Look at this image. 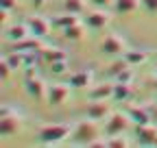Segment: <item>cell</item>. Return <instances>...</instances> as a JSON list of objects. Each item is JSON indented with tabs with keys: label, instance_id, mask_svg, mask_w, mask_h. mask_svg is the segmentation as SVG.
Returning a JSON list of instances; mask_svg holds the SVG:
<instances>
[{
	"label": "cell",
	"instance_id": "cell-17",
	"mask_svg": "<svg viewBox=\"0 0 157 148\" xmlns=\"http://www.w3.org/2000/svg\"><path fill=\"white\" fill-rule=\"evenodd\" d=\"M76 22H81V20H78V13H70V11H66V13H59V15L52 17V28L63 31V28H68L70 24H76Z\"/></svg>",
	"mask_w": 157,
	"mask_h": 148
},
{
	"label": "cell",
	"instance_id": "cell-35",
	"mask_svg": "<svg viewBox=\"0 0 157 148\" xmlns=\"http://www.w3.org/2000/svg\"><path fill=\"white\" fill-rule=\"evenodd\" d=\"M153 85H155V87H157V79H155V81H153Z\"/></svg>",
	"mask_w": 157,
	"mask_h": 148
},
{
	"label": "cell",
	"instance_id": "cell-14",
	"mask_svg": "<svg viewBox=\"0 0 157 148\" xmlns=\"http://www.w3.org/2000/svg\"><path fill=\"white\" fill-rule=\"evenodd\" d=\"M92 72L90 70H78V72H72L70 74V85H72V89H85V87H90L92 85Z\"/></svg>",
	"mask_w": 157,
	"mask_h": 148
},
{
	"label": "cell",
	"instance_id": "cell-28",
	"mask_svg": "<svg viewBox=\"0 0 157 148\" xmlns=\"http://www.w3.org/2000/svg\"><path fill=\"white\" fill-rule=\"evenodd\" d=\"M48 68H50V72H52V74H66V72H68V59H63V61H55V63H48Z\"/></svg>",
	"mask_w": 157,
	"mask_h": 148
},
{
	"label": "cell",
	"instance_id": "cell-9",
	"mask_svg": "<svg viewBox=\"0 0 157 148\" xmlns=\"http://www.w3.org/2000/svg\"><path fill=\"white\" fill-rule=\"evenodd\" d=\"M135 135H137V144L157 146V126H155L153 122H148V124H137Z\"/></svg>",
	"mask_w": 157,
	"mask_h": 148
},
{
	"label": "cell",
	"instance_id": "cell-2",
	"mask_svg": "<svg viewBox=\"0 0 157 148\" xmlns=\"http://www.w3.org/2000/svg\"><path fill=\"white\" fill-rule=\"evenodd\" d=\"M72 135V128L70 124H46L39 128V142L55 146V144H61L66 137Z\"/></svg>",
	"mask_w": 157,
	"mask_h": 148
},
{
	"label": "cell",
	"instance_id": "cell-31",
	"mask_svg": "<svg viewBox=\"0 0 157 148\" xmlns=\"http://www.w3.org/2000/svg\"><path fill=\"white\" fill-rule=\"evenodd\" d=\"M0 7L13 11V9H17V0H0Z\"/></svg>",
	"mask_w": 157,
	"mask_h": 148
},
{
	"label": "cell",
	"instance_id": "cell-33",
	"mask_svg": "<svg viewBox=\"0 0 157 148\" xmlns=\"http://www.w3.org/2000/svg\"><path fill=\"white\" fill-rule=\"evenodd\" d=\"M146 109L151 111V116H153V122L157 120V105L155 102H151V105H146Z\"/></svg>",
	"mask_w": 157,
	"mask_h": 148
},
{
	"label": "cell",
	"instance_id": "cell-19",
	"mask_svg": "<svg viewBox=\"0 0 157 148\" xmlns=\"http://www.w3.org/2000/svg\"><path fill=\"white\" fill-rule=\"evenodd\" d=\"M85 31H87V24L76 22V24H70L68 28H63V37L68 42H81L85 37Z\"/></svg>",
	"mask_w": 157,
	"mask_h": 148
},
{
	"label": "cell",
	"instance_id": "cell-32",
	"mask_svg": "<svg viewBox=\"0 0 157 148\" xmlns=\"http://www.w3.org/2000/svg\"><path fill=\"white\" fill-rule=\"evenodd\" d=\"M9 9H2V11H0V24H2V26H7L9 24Z\"/></svg>",
	"mask_w": 157,
	"mask_h": 148
},
{
	"label": "cell",
	"instance_id": "cell-1",
	"mask_svg": "<svg viewBox=\"0 0 157 148\" xmlns=\"http://www.w3.org/2000/svg\"><path fill=\"white\" fill-rule=\"evenodd\" d=\"M20 128H22V116H20V111L13 109L11 105H2L0 107V135L2 137L15 135Z\"/></svg>",
	"mask_w": 157,
	"mask_h": 148
},
{
	"label": "cell",
	"instance_id": "cell-23",
	"mask_svg": "<svg viewBox=\"0 0 157 148\" xmlns=\"http://www.w3.org/2000/svg\"><path fill=\"white\" fill-rule=\"evenodd\" d=\"M129 146V139L118 133V135H107V148H127Z\"/></svg>",
	"mask_w": 157,
	"mask_h": 148
},
{
	"label": "cell",
	"instance_id": "cell-11",
	"mask_svg": "<svg viewBox=\"0 0 157 148\" xmlns=\"http://www.w3.org/2000/svg\"><path fill=\"white\" fill-rule=\"evenodd\" d=\"M111 116V107L107 100H92L87 105V118L92 120H105Z\"/></svg>",
	"mask_w": 157,
	"mask_h": 148
},
{
	"label": "cell",
	"instance_id": "cell-15",
	"mask_svg": "<svg viewBox=\"0 0 157 148\" xmlns=\"http://www.w3.org/2000/svg\"><path fill=\"white\" fill-rule=\"evenodd\" d=\"M113 89H116V83H101V85L92 87L90 98L92 100H109V98H113Z\"/></svg>",
	"mask_w": 157,
	"mask_h": 148
},
{
	"label": "cell",
	"instance_id": "cell-22",
	"mask_svg": "<svg viewBox=\"0 0 157 148\" xmlns=\"http://www.w3.org/2000/svg\"><path fill=\"white\" fill-rule=\"evenodd\" d=\"M122 57H124L131 65H140V63H144V61L148 59V54H146L144 50H129V48H127Z\"/></svg>",
	"mask_w": 157,
	"mask_h": 148
},
{
	"label": "cell",
	"instance_id": "cell-8",
	"mask_svg": "<svg viewBox=\"0 0 157 148\" xmlns=\"http://www.w3.org/2000/svg\"><path fill=\"white\" fill-rule=\"evenodd\" d=\"M26 24L31 28V35H35V37H46L52 28V20H48L44 15H31L26 20Z\"/></svg>",
	"mask_w": 157,
	"mask_h": 148
},
{
	"label": "cell",
	"instance_id": "cell-36",
	"mask_svg": "<svg viewBox=\"0 0 157 148\" xmlns=\"http://www.w3.org/2000/svg\"><path fill=\"white\" fill-rule=\"evenodd\" d=\"M155 74H157V65H155Z\"/></svg>",
	"mask_w": 157,
	"mask_h": 148
},
{
	"label": "cell",
	"instance_id": "cell-13",
	"mask_svg": "<svg viewBox=\"0 0 157 148\" xmlns=\"http://www.w3.org/2000/svg\"><path fill=\"white\" fill-rule=\"evenodd\" d=\"M5 37L9 42H20V39H26L31 37V28L29 24H13V26H5Z\"/></svg>",
	"mask_w": 157,
	"mask_h": 148
},
{
	"label": "cell",
	"instance_id": "cell-34",
	"mask_svg": "<svg viewBox=\"0 0 157 148\" xmlns=\"http://www.w3.org/2000/svg\"><path fill=\"white\" fill-rule=\"evenodd\" d=\"M46 2H48V0H31V5H33L35 9H42V7H44Z\"/></svg>",
	"mask_w": 157,
	"mask_h": 148
},
{
	"label": "cell",
	"instance_id": "cell-10",
	"mask_svg": "<svg viewBox=\"0 0 157 148\" xmlns=\"http://www.w3.org/2000/svg\"><path fill=\"white\" fill-rule=\"evenodd\" d=\"M109 20H111V13H107V9H98V11L87 13L85 24H87V28H92V31H101V28H105V26L109 24Z\"/></svg>",
	"mask_w": 157,
	"mask_h": 148
},
{
	"label": "cell",
	"instance_id": "cell-5",
	"mask_svg": "<svg viewBox=\"0 0 157 148\" xmlns=\"http://www.w3.org/2000/svg\"><path fill=\"white\" fill-rule=\"evenodd\" d=\"M70 89H72V85H66V83H52V85H48L46 102L52 105V107L63 105V102L70 98Z\"/></svg>",
	"mask_w": 157,
	"mask_h": 148
},
{
	"label": "cell",
	"instance_id": "cell-24",
	"mask_svg": "<svg viewBox=\"0 0 157 148\" xmlns=\"http://www.w3.org/2000/svg\"><path fill=\"white\" fill-rule=\"evenodd\" d=\"M63 9L70 13H83L85 11V0H63Z\"/></svg>",
	"mask_w": 157,
	"mask_h": 148
},
{
	"label": "cell",
	"instance_id": "cell-12",
	"mask_svg": "<svg viewBox=\"0 0 157 148\" xmlns=\"http://www.w3.org/2000/svg\"><path fill=\"white\" fill-rule=\"evenodd\" d=\"M42 37H35V35H31V37H26V39H20V42H13V48L11 50H17V52H39L44 48V44L39 42Z\"/></svg>",
	"mask_w": 157,
	"mask_h": 148
},
{
	"label": "cell",
	"instance_id": "cell-30",
	"mask_svg": "<svg viewBox=\"0 0 157 148\" xmlns=\"http://www.w3.org/2000/svg\"><path fill=\"white\" fill-rule=\"evenodd\" d=\"M142 7L148 13H157V0H142Z\"/></svg>",
	"mask_w": 157,
	"mask_h": 148
},
{
	"label": "cell",
	"instance_id": "cell-18",
	"mask_svg": "<svg viewBox=\"0 0 157 148\" xmlns=\"http://www.w3.org/2000/svg\"><path fill=\"white\" fill-rule=\"evenodd\" d=\"M127 113L131 116V120H133L135 126H137V124H148V122H153V116H151V111L146 109V105H144V107H131Z\"/></svg>",
	"mask_w": 157,
	"mask_h": 148
},
{
	"label": "cell",
	"instance_id": "cell-4",
	"mask_svg": "<svg viewBox=\"0 0 157 148\" xmlns=\"http://www.w3.org/2000/svg\"><path fill=\"white\" fill-rule=\"evenodd\" d=\"M124 50H127V42L120 35H116V33L105 35V39L101 42V52L109 54V57H122Z\"/></svg>",
	"mask_w": 157,
	"mask_h": 148
},
{
	"label": "cell",
	"instance_id": "cell-16",
	"mask_svg": "<svg viewBox=\"0 0 157 148\" xmlns=\"http://www.w3.org/2000/svg\"><path fill=\"white\" fill-rule=\"evenodd\" d=\"M39 54H42V61L44 63H55V61H63V59H68V52L66 50H61V48H48V46H44L42 50H39Z\"/></svg>",
	"mask_w": 157,
	"mask_h": 148
},
{
	"label": "cell",
	"instance_id": "cell-6",
	"mask_svg": "<svg viewBox=\"0 0 157 148\" xmlns=\"http://www.w3.org/2000/svg\"><path fill=\"white\" fill-rule=\"evenodd\" d=\"M131 116L129 113H111L107 118V124H105V133L107 135H118V133H124L127 128L131 126Z\"/></svg>",
	"mask_w": 157,
	"mask_h": 148
},
{
	"label": "cell",
	"instance_id": "cell-21",
	"mask_svg": "<svg viewBox=\"0 0 157 148\" xmlns=\"http://www.w3.org/2000/svg\"><path fill=\"white\" fill-rule=\"evenodd\" d=\"M140 2H142V0H116L113 9H116V13L129 15V13H133L137 7H140Z\"/></svg>",
	"mask_w": 157,
	"mask_h": 148
},
{
	"label": "cell",
	"instance_id": "cell-7",
	"mask_svg": "<svg viewBox=\"0 0 157 148\" xmlns=\"http://www.w3.org/2000/svg\"><path fill=\"white\" fill-rule=\"evenodd\" d=\"M24 89H26V94L35 100H46V94H48V85L44 83L42 76H29L24 81Z\"/></svg>",
	"mask_w": 157,
	"mask_h": 148
},
{
	"label": "cell",
	"instance_id": "cell-3",
	"mask_svg": "<svg viewBox=\"0 0 157 148\" xmlns=\"http://www.w3.org/2000/svg\"><path fill=\"white\" fill-rule=\"evenodd\" d=\"M98 120H81L74 128H72V139L76 144H81V146H90L94 139H98Z\"/></svg>",
	"mask_w": 157,
	"mask_h": 148
},
{
	"label": "cell",
	"instance_id": "cell-20",
	"mask_svg": "<svg viewBox=\"0 0 157 148\" xmlns=\"http://www.w3.org/2000/svg\"><path fill=\"white\" fill-rule=\"evenodd\" d=\"M133 96V87H131V83H118L116 81V89H113V98L111 100H129Z\"/></svg>",
	"mask_w": 157,
	"mask_h": 148
},
{
	"label": "cell",
	"instance_id": "cell-25",
	"mask_svg": "<svg viewBox=\"0 0 157 148\" xmlns=\"http://www.w3.org/2000/svg\"><path fill=\"white\" fill-rule=\"evenodd\" d=\"M133 79H135V72H133V65H129V68H124L120 74H116V81L118 83H133Z\"/></svg>",
	"mask_w": 157,
	"mask_h": 148
},
{
	"label": "cell",
	"instance_id": "cell-26",
	"mask_svg": "<svg viewBox=\"0 0 157 148\" xmlns=\"http://www.w3.org/2000/svg\"><path fill=\"white\" fill-rule=\"evenodd\" d=\"M129 65H131V63H129L124 57H120V59H116V61L109 65V74H113V76H116V74H120V72H122L124 68H129Z\"/></svg>",
	"mask_w": 157,
	"mask_h": 148
},
{
	"label": "cell",
	"instance_id": "cell-29",
	"mask_svg": "<svg viewBox=\"0 0 157 148\" xmlns=\"http://www.w3.org/2000/svg\"><path fill=\"white\" fill-rule=\"evenodd\" d=\"M92 5H96L98 9H109L116 5V0H92Z\"/></svg>",
	"mask_w": 157,
	"mask_h": 148
},
{
	"label": "cell",
	"instance_id": "cell-27",
	"mask_svg": "<svg viewBox=\"0 0 157 148\" xmlns=\"http://www.w3.org/2000/svg\"><path fill=\"white\" fill-rule=\"evenodd\" d=\"M11 63L7 61V57H2V59H0V79H2V81H9V76H11Z\"/></svg>",
	"mask_w": 157,
	"mask_h": 148
}]
</instances>
